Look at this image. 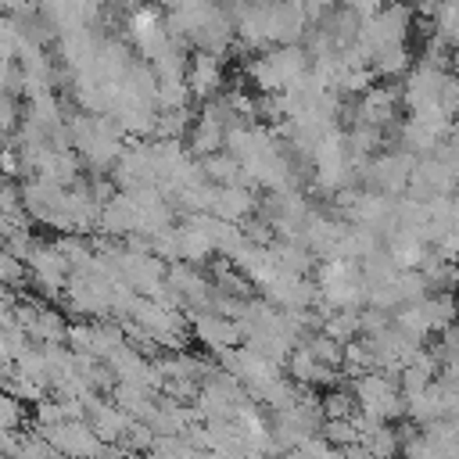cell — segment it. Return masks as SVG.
I'll return each instance as SVG.
<instances>
[{
	"label": "cell",
	"mask_w": 459,
	"mask_h": 459,
	"mask_svg": "<svg viewBox=\"0 0 459 459\" xmlns=\"http://www.w3.org/2000/svg\"><path fill=\"white\" fill-rule=\"evenodd\" d=\"M22 276H25V262H18L14 255L0 251V287H4V283H18Z\"/></svg>",
	"instance_id": "cell-15"
},
{
	"label": "cell",
	"mask_w": 459,
	"mask_h": 459,
	"mask_svg": "<svg viewBox=\"0 0 459 459\" xmlns=\"http://www.w3.org/2000/svg\"><path fill=\"white\" fill-rule=\"evenodd\" d=\"M190 333H194L204 348H212L215 355L233 351V348H237V341H240V326H237L233 319H226V316L212 312V308H204V312H194V316H190Z\"/></svg>",
	"instance_id": "cell-5"
},
{
	"label": "cell",
	"mask_w": 459,
	"mask_h": 459,
	"mask_svg": "<svg viewBox=\"0 0 459 459\" xmlns=\"http://www.w3.org/2000/svg\"><path fill=\"white\" fill-rule=\"evenodd\" d=\"M398 108H402L398 90H391V86H369V90L355 100V108H351V111H355V122H351V126H373V129H384V126L394 122Z\"/></svg>",
	"instance_id": "cell-6"
},
{
	"label": "cell",
	"mask_w": 459,
	"mask_h": 459,
	"mask_svg": "<svg viewBox=\"0 0 459 459\" xmlns=\"http://www.w3.org/2000/svg\"><path fill=\"white\" fill-rule=\"evenodd\" d=\"M412 68V57H409V47H391L384 54H377L369 61V72L373 79H405Z\"/></svg>",
	"instance_id": "cell-11"
},
{
	"label": "cell",
	"mask_w": 459,
	"mask_h": 459,
	"mask_svg": "<svg viewBox=\"0 0 459 459\" xmlns=\"http://www.w3.org/2000/svg\"><path fill=\"white\" fill-rule=\"evenodd\" d=\"M25 269H29V276L36 280V287H43V290L54 294V298H57V290H65L68 280H72V265L65 262V255H61L54 244H36L32 255L25 258Z\"/></svg>",
	"instance_id": "cell-4"
},
{
	"label": "cell",
	"mask_w": 459,
	"mask_h": 459,
	"mask_svg": "<svg viewBox=\"0 0 459 459\" xmlns=\"http://www.w3.org/2000/svg\"><path fill=\"white\" fill-rule=\"evenodd\" d=\"M22 420H25L22 402H18L14 394H0V427H4V430H14Z\"/></svg>",
	"instance_id": "cell-13"
},
{
	"label": "cell",
	"mask_w": 459,
	"mask_h": 459,
	"mask_svg": "<svg viewBox=\"0 0 459 459\" xmlns=\"http://www.w3.org/2000/svg\"><path fill=\"white\" fill-rule=\"evenodd\" d=\"M287 377L298 384V387H316V384H337V369H330V366H323L305 344H298L294 351H290V359H287Z\"/></svg>",
	"instance_id": "cell-9"
},
{
	"label": "cell",
	"mask_w": 459,
	"mask_h": 459,
	"mask_svg": "<svg viewBox=\"0 0 459 459\" xmlns=\"http://www.w3.org/2000/svg\"><path fill=\"white\" fill-rule=\"evenodd\" d=\"M445 151H448V154H452V158L459 161V115L452 118V129H448V140H445Z\"/></svg>",
	"instance_id": "cell-16"
},
{
	"label": "cell",
	"mask_w": 459,
	"mask_h": 459,
	"mask_svg": "<svg viewBox=\"0 0 459 459\" xmlns=\"http://www.w3.org/2000/svg\"><path fill=\"white\" fill-rule=\"evenodd\" d=\"M355 412H359V405H355L351 391H330L323 398V423L326 420H355Z\"/></svg>",
	"instance_id": "cell-12"
},
{
	"label": "cell",
	"mask_w": 459,
	"mask_h": 459,
	"mask_svg": "<svg viewBox=\"0 0 459 459\" xmlns=\"http://www.w3.org/2000/svg\"><path fill=\"white\" fill-rule=\"evenodd\" d=\"M316 290L330 312H359V305L366 301L362 269L355 262H323Z\"/></svg>",
	"instance_id": "cell-2"
},
{
	"label": "cell",
	"mask_w": 459,
	"mask_h": 459,
	"mask_svg": "<svg viewBox=\"0 0 459 459\" xmlns=\"http://www.w3.org/2000/svg\"><path fill=\"white\" fill-rule=\"evenodd\" d=\"M222 75H226L222 57L204 54V50L190 54V65H186V90H190V97H201L204 104L215 100L219 90H222Z\"/></svg>",
	"instance_id": "cell-7"
},
{
	"label": "cell",
	"mask_w": 459,
	"mask_h": 459,
	"mask_svg": "<svg viewBox=\"0 0 459 459\" xmlns=\"http://www.w3.org/2000/svg\"><path fill=\"white\" fill-rule=\"evenodd\" d=\"M412 169H416V158L402 147V151H380L373 161H366L359 169V183L373 194H384V197H402V190H409V179H412Z\"/></svg>",
	"instance_id": "cell-3"
},
{
	"label": "cell",
	"mask_w": 459,
	"mask_h": 459,
	"mask_svg": "<svg viewBox=\"0 0 459 459\" xmlns=\"http://www.w3.org/2000/svg\"><path fill=\"white\" fill-rule=\"evenodd\" d=\"M351 398H355L359 412L373 423H394V420L405 416V394H402V384H398L394 373L373 369V373L355 377Z\"/></svg>",
	"instance_id": "cell-1"
},
{
	"label": "cell",
	"mask_w": 459,
	"mask_h": 459,
	"mask_svg": "<svg viewBox=\"0 0 459 459\" xmlns=\"http://www.w3.org/2000/svg\"><path fill=\"white\" fill-rule=\"evenodd\" d=\"M18 104L11 93H0V136H7L11 129H18Z\"/></svg>",
	"instance_id": "cell-14"
},
{
	"label": "cell",
	"mask_w": 459,
	"mask_h": 459,
	"mask_svg": "<svg viewBox=\"0 0 459 459\" xmlns=\"http://www.w3.org/2000/svg\"><path fill=\"white\" fill-rule=\"evenodd\" d=\"M255 208H258V201H255V194H251L244 183H240V186H215L208 215H215V219H222V222L240 226L247 215H255Z\"/></svg>",
	"instance_id": "cell-8"
},
{
	"label": "cell",
	"mask_w": 459,
	"mask_h": 459,
	"mask_svg": "<svg viewBox=\"0 0 459 459\" xmlns=\"http://www.w3.org/2000/svg\"><path fill=\"white\" fill-rule=\"evenodd\" d=\"M226 133H230V126L201 108V115H197L194 126H190V154H197V158L219 154V151L226 147Z\"/></svg>",
	"instance_id": "cell-10"
}]
</instances>
